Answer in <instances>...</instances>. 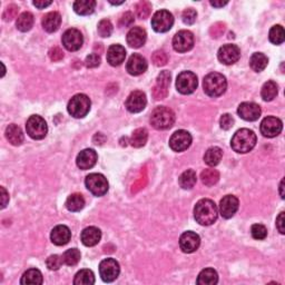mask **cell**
Instances as JSON below:
<instances>
[{
	"instance_id": "6da1fadb",
	"label": "cell",
	"mask_w": 285,
	"mask_h": 285,
	"mask_svg": "<svg viewBox=\"0 0 285 285\" xmlns=\"http://www.w3.org/2000/svg\"><path fill=\"white\" fill-rule=\"evenodd\" d=\"M218 216V208L212 200L203 199L196 203L194 208V218L201 225L208 226L216 222Z\"/></svg>"
},
{
	"instance_id": "7a4b0ae2",
	"label": "cell",
	"mask_w": 285,
	"mask_h": 285,
	"mask_svg": "<svg viewBox=\"0 0 285 285\" xmlns=\"http://www.w3.org/2000/svg\"><path fill=\"white\" fill-rule=\"evenodd\" d=\"M255 133L248 128H242L235 133L231 140V146L238 154H246L256 145Z\"/></svg>"
},
{
	"instance_id": "3957f363",
	"label": "cell",
	"mask_w": 285,
	"mask_h": 285,
	"mask_svg": "<svg viewBox=\"0 0 285 285\" xmlns=\"http://www.w3.org/2000/svg\"><path fill=\"white\" fill-rule=\"evenodd\" d=\"M205 94L210 97H218L225 93L227 88L226 78L222 74L211 73L205 76L203 81Z\"/></svg>"
},
{
	"instance_id": "277c9868",
	"label": "cell",
	"mask_w": 285,
	"mask_h": 285,
	"mask_svg": "<svg viewBox=\"0 0 285 285\" xmlns=\"http://www.w3.org/2000/svg\"><path fill=\"white\" fill-rule=\"evenodd\" d=\"M175 123V114L172 109L165 106L156 107L151 115V126L156 129H168Z\"/></svg>"
},
{
	"instance_id": "5b68a950",
	"label": "cell",
	"mask_w": 285,
	"mask_h": 285,
	"mask_svg": "<svg viewBox=\"0 0 285 285\" xmlns=\"http://www.w3.org/2000/svg\"><path fill=\"white\" fill-rule=\"evenodd\" d=\"M90 106H92V102L87 95L77 94L68 102L67 109L68 113L75 118H83L89 113Z\"/></svg>"
},
{
	"instance_id": "8992f818",
	"label": "cell",
	"mask_w": 285,
	"mask_h": 285,
	"mask_svg": "<svg viewBox=\"0 0 285 285\" xmlns=\"http://www.w3.org/2000/svg\"><path fill=\"white\" fill-rule=\"evenodd\" d=\"M86 187L88 188V191L93 194L95 196H104L106 193L108 192L109 185L107 182V178H106L104 175L93 173L89 174L88 176L86 177L85 181Z\"/></svg>"
},
{
	"instance_id": "52a82bcc",
	"label": "cell",
	"mask_w": 285,
	"mask_h": 285,
	"mask_svg": "<svg viewBox=\"0 0 285 285\" xmlns=\"http://www.w3.org/2000/svg\"><path fill=\"white\" fill-rule=\"evenodd\" d=\"M26 129H27V134L33 139H43L46 137L48 126L43 117L38 115H33L30 116L29 119L27 120Z\"/></svg>"
},
{
	"instance_id": "ba28073f",
	"label": "cell",
	"mask_w": 285,
	"mask_h": 285,
	"mask_svg": "<svg viewBox=\"0 0 285 285\" xmlns=\"http://www.w3.org/2000/svg\"><path fill=\"white\" fill-rule=\"evenodd\" d=\"M199 85L197 76L192 71H183L177 76L176 88L183 95H189L195 92Z\"/></svg>"
},
{
	"instance_id": "9c48e42d",
	"label": "cell",
	"mask_w": 285,
	"mask_h": 285,
	"mask_svg": "<svg viewBox=\"0 0 285 285\" xmlns=\"http://www.w3.org/2000/svg\"><path fill=\"white\" fill-rule=\"evenodd\" d=\"M174 17L167 10H159L151 18V27L156 33H166L173 27Z\"/></svg>"
},
{
	"instance_id": "30bf717a",
	"label": "cell",
	"mask_w": 285,
	"mask_h": 285,
	"mask_svg": "<svg viewBox=\"0 0 285 285\" xmlns=\"http://www.w3.org/2000/svg\"><path fill=\"white\" fill-rule=\"evenodd\" d=\"M120 268L118 262L114 258H106L100 264V274L104 282H113L119 275Z\"/></svg>"
},
{
	"instance_id": "8fae6325",
	"label": "cell",
	"mask_w": 285,
	"mask_h": 285,
	"mask_svg": "<svg viewBox=\"0 0 285 285\" xmlns=\"http://www.w3.org/2000/svg\"><path fill=\"white\" fill-rule=\"evenodd\" d=\"M170 79H172V75H170L168 70H163L157 76L156 85L153 88V96L155 100L161 101L167 97V95H168V87L170 85Z\"/></svg>"
},
{
	"instance_id": "7c38bea8",
	"label": "cell",
	"mask_w": 285,
	"mask_h": 285,
	"mask_svg": "<svg viewBox=\"0 0 285 285\" xmlns=\"http://www.w3.org/2000/svg\"><path fill=\"white\" fill-rule=\"evenodd\" d=\"M192 144V135L188 132L181 131L175 132L172 135V137L169 138V147L172 148L174 151H184L191 146Z\"/></svg>"
},
{
	"instance_id": "4fadbf2b",
	"label": "cell",
	"mask_w": 285,
	"mask_h": 285,
	"mask_svg": "<svg viewBox=\"0 0 285 285\" xmlns=\"http://www.w3.org/2000/svg\"><path fill=\"white\" fill-rule=\"evenodd\" d=\"M283 129V123L280 118L276 117L268 116L262 120L261 123V133L263 136L268 138L275 137L279 134H281Z\"/></svg>"
},
{
	"instance_id": "5bb4252c",
	"label": "cell",
	"mask_w": 285,
	"mask_h": 285,
	"mask_svg": "<svg viewBox=\"0 0 285 285\" xmlns=\"http://www.w3.org/2000/svg\"><path fill=\"white\" fill-rule=\"evenodd\" d=\"M62 40L64 47L69 51H77L78 49H81L84 43L82 33L74 28L66 30V32L64 33Z\"/></svg>"
},
{
	"instance_id": "9a60e30c",
	"label": "cell",
	"mask_w": 285,
	"mask_h": 285,
	"mask_svg": "<svg viewBox=\"0 0 285 285\" xmlns=\"http://www.w3.org/2000/svg\"><path fill=\"white\" fill-rule=\"evenodd\" d=\"M147 105V98L145 93L140 92V90H135V92L131 93V95L127 97L125 106H126L127 111L129 113H140L144 111Z\"/></svg>"
},
{
	"instance_id": "2e32d148",
	"label": "cell",
	"mask_w": 285,
	"mask_h": 285,
	"mask_svg": "<svg viewBox=\"0 0 285 285\" xmlns=\"http://www.w3.org/2000/svg\"><path fill=\"white\" fill-rule=\"evenodd\" d=\"M194 46V36L188 30H181L173 39V47L178 52H186L191 50Z\"/></svg>"
},
{
	"instance_id": "e0dca14e",
	"label": "cell",
	"mask_w": 285,
	"mask_h": 285,
	"mask_svg": "<svg viewBox=\"0 0 285 285\" xmlns=\"http://www.w3.org/2000/svg\"><path fill=\"white\" fill-rule=\"evenodd\" d=\"M239 57H241V50L236 45H224L218 52V60L224 65H233L237 62Z\"/></svg>"
},
{
	"instance_id": "ac0fdd59",
	"label": "cell",
	"mask_w": 285,
	"mask_h": 285,
	"mask_svg": "<svg viewBox=\"0 0 285 285\" xmlns=\"http://www.w3.org/2000/svg\"><path fill=\"white\" fill-rule=\"evenodd\" d=\"M237 114L239 115V117L244 120L254 121L260 118L262 111L260 106L255 104V102L245 101V102H242V104L238 106Z\"/></svg>"
},
{
	"instance_id": "d6986e66",
	"label": "cell",
	"mask_w": 285,
	"mask_h": 285,
	"mask_svg": "<svg viewBox=\"0 0 285 285\" xmlns=\"http://www.w3.org/2000/svg\"><path fill=\"white\" fill-rule=\"evenodd\" d=\"M201 238L194 232H185L180 237V246L184 253H194L200 248Z\"/></svg>"
},
{
	"instance_id": "ffe728a7",
	"label": "cell",
	"mask_w": 285,
	"mask_h": 285,
	"mask_svg": "<svg viewBox=\"0 0 285 285\" xmlns=\"http://www.w3.org/2000/svg\"><path fill=\"white\" fill-rule=\"evenodd\" d=\"M239 202L236 196L234 195H226L219 202V213L222 218H231L235 215V213L238 210Z\"/></svg>"
},
{
	"instance_id": "44dd1931",
	"label": "cell",
	"mask_w": 285,
	"mask_h": 285,
	"mask_svg": "<svg viewBox=\"0 0 285 285\" xmlns=\"http://www.w3.org/2000/svg\"><path fill=\"white\" fill-rule=\"evenodd\" d=\"M97 159L98 156L96 151L90 150V148H87V150H84L78 154L77 159H76V164L83 170L90 169L96 165Z\"/></svg>"
},
{
	"instance_id": "7402d4cb",
	"label": "cell",
	"mask_w": 285,
	"mask_h": 285,
	"mask_svg": "<svg viewBox=\"0 0 285 285\" xmlns=\"http://www.w3.org/2000/svg\"><path fill=\"white\" fill-rule=\"evenodd\" d=\"M148 67L146 59L138 54H134L129 57L126 68L132 76H139L146 71Z\"/></svg>"
},
{
	"instance_id": "603a6c76",
	"label": "cell",
	"mask_w": 285,
	"mask_h": 285,
	"mask_svg": "<svg viewBox=\"0 0 285 285\" xmlns=\"http://www.w3.org/2000/svg\"><path fill=\"white\" fill-rule=\"evenodd\" d=\"M51 242L57 246L66 245L71 238V232L66 225H57L50 234Z\"/></svg>"
},
{
	"instance_id": "cb8c5ba5",
	"label": "cell",
	"mask_w": 285,
	"mask_h": 285,
	"mask_svg": "<svg viewBox=\"0 0 285 285\" xmlns=\"http://www.w3.org/2000/svg\"><path fill=\"white\" fill-rule=\"evenodd\" d=\"M146 30L142 27H133L127 34V44L132 48H139L145 44Z\"/></svg>"
},
{
	"instance_id": "d4e9b609",
	"label": "cell",
	"mask_w": 285,
	"mask_h": 285,
	"mask_svg": "<svg viewBox=\"0 0 285 285\" xmlns=\"http://www.w3.org/2000/svg\"><path fill=\"white\" fill-rule=\"evenodd\" d=\"M126 58V50L121 45H112L107 50V62L112 66H119Z\"/></svg>"
},
{
	"instance_id": "484cf974",
	"label": "cell",
	"mask_w": 285,
	"mask_h": 285,
	"mask_svg": "<svg viewBox=\"0 0 285 285\" xmlns=\"http://www.w3.org/2000/svg\"><path fill=\"white\" fill-rule=\"evenodd\" d=\"M101 238V232L95 226H89L82 232L81 239L85 246H95L100 243Z\"/></svg>"
},
{
	"instance_id": "4316f807",
	"label": "cell",
	"mask_w": 285,
	"mask_h": 285,
	"mask_svg": "<svg viewBox=\"0 0 285 285\" xmlns=\"http://www.w3.org/2000/svg\"><path fill=\"white\" fill-rule=\"evenodd\" d=\"M41 24L47 33H55L59 29L60 24H62V16L57 11H51L45 15Z\"/></svg>"
},
{
	"instance_id": "83f0119b",
	"label": "cell",
	"mask_w": 285,
	"mask_h": 285,
	"mask_svg": "<svg viewBox=\"0 0 285 285\" xmlns=\"http://www.w3.org/2000/svg\"><path fill=\"white\" fill-rule=\"evenodd\" d=\"M6 138L14 146H19L24 143V133L16 124H10L6 128Z\"/></svg>"
},
{
	"instance_id": "f1b7e54d",
	"label": "cell",
	"mask_w": 285,
	"mask_h": 285,
	"mask_svg": "<svg viewBox=\"0 0 285 285\" xmlns=\"http://www.w3.org/2000/svg\"><path fill=\"white\" fill-rule=\"evenodd\" d=\"M218 282V272L214 268H205L199 274L196 283L200 285H214Z\"/></svg>"
},
{
	"instance_id": "f546056e",
	"label": "cell",
	"mask_w": 285,
	"mask_h": 285,
	"mask_svg": "<svg viewBox=\"0 0 285 285\" xmlns=\"http://www.w3.org/2000/svg\"><path fill=\"white\" fill-rule=\"evenodd\" d=\"M96 7V1L94 0H77L74 2V10L81 16L92 15Z\"/></svg>"
},
{
	"instance_id": "4dcf8cb0",
	"label": "cell",
	"mask_w": 285,
	"mask_h": 285,
	"mask_svg": "<svg viewBox=\"0 0 285 285\" xmlns=\"http://www.w3.org/2000/svg\"><path fill=\"white\" fill-rule=\"evenodd\" d=\"M223 157V151L219 147H211L205 151L204 155V162L206 163L208 166L214 167L219 164L221 159Z\"/></svg>"
},
{
	"instance_id": "1f68e13d",
	"label": "cell",
	"mask_w": 285,
	"mask_h": 285,
	"mask_svg": "<svg viewBox=\"0 0 285 285\" xmlns=\"http://www.w3.org/2000/svg\"><path fill=\"white\" fill-rule=\"evenodd\" d=\"M21 284H32V285H40L43 284V274L39 269L37 268H30L27 272L24 273L21 280Z\"/></svg>"
},
{
	"instance_id": "d6a6232c",
	"label": "cell",
	"mask_w": 285,
	"mask_h": 285,
	"mask_svg": "<svg viewBox=\"0 0 285 285\" xmlns=\"http://www.w3.org/2000/svg\"><path fill=\"white\" fill-rule=\"evenodd\" d=\"M268 64V57L262 52H254L250 59V66L254 71L256 73H261L267 68Z\"/></svg>"
},
{
	"instance_id": "836d02e7",
	"label": "cell",
	"mask_w": 285,
	"mask_h": 285,
	"mask_svg": "<svg viewBox=\"0 0 285 285\" xmlns=\"http://www.w3.org/2000/svg\"><path fill=\"white\" fill-rule=\"evenodd\" d=\"M84 206H85V199H84L82 194L75 193L68 196L66 201V207L68 211L70 212H79L82 211Z\"/></svg>"
},
{
	"instance_id": "e575fe53",
	"label": "cell",
	"mask_w": 285,
	"mask_h": 285,
	"mask_svg": "<svg viewBox=\"0 0 285 285\" xmlns=\"http://www.w3.org/2000/svg\"><path fill=\"white\" fill-rule=\"evenodd\" d=\"M197 182L196 173L193 169H187L178 178L180 186L184 189H192Z\"/></svg>"
},
{
	"instance_id": "d590c367",
	"label": "cell",
	"mask_w": 285,
	"mask_h": 285,
	"mask_svg": "<svg viewBox=\"0 0 285 285\" xmlns=\"http://www.w3.org/2000/svg\"><path fill=\"white\" fill-rule=\"evenodd\" d=\"M277 93H279V87H277V84L273 81L267 82L262 87V98L265 101H271L274 100L277 96Z\"/></svg>"
},
{
	"instance_id": "8d00e7d4",
	"label": "cell",
	"mask_w": 285,
	"mask_h": 285,
	"mask_svg": "<svg viewBox=\"0 0 285 285\" xmlns=\"http://www.w3.org/2000/svg\"><path fill=\"white\" fill-rule=\"evenodd\" d=\"M17 29L20 30L22 33L29 32L30 29L33 28L34 26V16L32 13H22L20 16H18L17 18V22H16Z\"/></svg>"
},
{
	"instance_id": "74e56055",
	"label": "cell",
	"mask_w": 285,
	"mask_h": 285,
	"mask_svg": "<svg viewBox=\"0 0 285 285\" xmlns=\"http://www.w3.org/2000/svg\"><path fill=\"white\" fill-rule=\"evenodd\" d=\"M148 139V133L145 128H137L133 133L131 137V144L133 147L140 148L145 145Z\"/></svg>"
},
{
	"instance_id": "f35d334b",
	"label": "cell",
	"mask_w": 285,
	"mask_h": 285,
	"mask_svg": "<svg viewBox=\"0 0 285 285\" xmlns=\"http://www.w3.org/2000/svg\"><path fill=\"white\" fill-rule=\"evenodd\" d=\"M74 284L76 285H92L95 284V275L90 269H82L75 275Z\"/></svg>"
},
{
	"instance_id": "ab89813d",
	"label": "cell",
	"mask_w": 285,
	"mask_h": 285,
	"mask_svg": "<svg viewBox=\"0 0 285 285\" xmlns=\"http://www.w3.org/2000/svg\"><path fill=\"white\" fill-rule=\"evenodd\" d=\"M201 180L206 186H214L219 180V173L214 168H207L201 174Z\"/></svg>"
},
{
	"instance_id": "60d3db41",
	"label": "cell",
	"mask_w": 285,
	"mask_h": 285,
	"mask_svg": "<svg viewBox=\"0 0 285 285\" xmlns=\"http://www.w3.org/2000/svg\"><path fill=\"white\" fill-rule=\"evenodd\" d=\"M81 252L77 249H70L67 250L66 252L63 254V261L64 263L68 265V267H75L81 261Z\"/></svg>"
},
{
	"instance_id": "b9f144b4",
	"label": "cell",
	"mask_w": 285,
	"mask_h": 285,
	"mask_svg": "<svg viewBox=\"0 0 285 285\" xmlns=\"http://www.w3.org/2000/svg\"><path fill=\"white\" fill-rule=\"evenodd\" d=\"M268 38H269V41H271L272 44H274V45L282 44L285 39V33H284V29H283L282 26H280V25L273 26L271 30H269Z\"/></svg>"
},
{
	"instance_id": "7bdbcfd3",
	"label": "cell",
	"mask_w": 285,
	"mask_h": 285,
	"mask_svg": "<svg viewBox=\"0 0 285 285\" xmlns=\"http://www.w3.org/2000/svg\"><path fill=\"white\" fill-rule=\"evenodd\" d=\"M136 15L140 19H146L150 17L151 11V5L148 1H139L135 7Z\"/></svg>"
},
{
	"instance_id": "ee69618b",
	"label": "cell",
	"mask_w": 285,
	"mask_h": 285,
	"mask_svg": "<svg viewBox=\"0 0 285 285\" xmlns=\"http://www.w3.org/2000/svg\"><path fill=\"white\" fill-rule=\"evenodd\" d=\"M251 234H252L253 238L258 239V241H262V239L267 238L268 236V230L267 227L262 224H254L251 227Z\"/></svg>"
},
{
	"instance_id": "f6af8a7d",
	"label": "cell",
	"mask_w": 285,
	"mask_h": 285,
	"mask_svg": "<svg viewBox=\"0 0 285 285\" xmlns=\"http://www.w3.org/2000/svg\"><path fill=\"white\" fill-rule=\"evenodd\" d=\"M98 34H100V36L101 37H109L112 35L113 33V25L112 22L108 20V19H102V20L100 21V24H98Z\"/></svg>"
},
{
	"instance_id": "bcb514c9",
	"label": "cell",
	"mask_w": 285,
	"mask_h": 285,
	"mask_svg": "<svg viewBox=\"0 0 285 285\" xmlns=\"http://www.w3.org/2000/svg\"><path fill=\"white\" fill-rule=\"evenodd\" d=\"M151 62H153L155 66H165L167 62H168V56H167L164 50H156L151 56Z\"/></svg>"
},
{
	"instance_id": "7dc6e473",
	"label": "cell",
	"mask_w": 285,
	"mask_h": 285,
	"mask_svg": "<svg viewBox=\"0 0 285 285\" xmlns=\"http://www.w3.org/2000/svg\"><path fill=\"white\" fill-rule=\"evenodd\" d=\"M63 263V257H60L59 255H50L46 261L47 268L50 269V271H57V269H59L62 268Z\"/></svg>"
},
{
	"instance_id": "c3c4849f",
	"label": "cell",
	"mask_w": 285,
	"mask_h": 285,
	"mask_svg": "<svg viewBox=\"0 0 285 285\" xmlns=\"http://www.w3.org/2000/svg\"><path fill=\"white\" fill-rule=\"evenodd\" d=\"M18 11H19L18 6H16V5H9L5 9V11H3V14H2L3 20H5V21H11V20H13V19H15V18L17 17Z\"/></svg>"
},
{
	"instance_id": "681fc988",
	"label": "cell",
	"mask_w": 285,
	"mask_h": 285,
	"mask_svg": "<svg viewBox=\"0 0 285 285\" xmlns=\"http://www.w3.org/2000/svg\"><path fill=\"white\" fill-rule=\"evenodd\" d=\"M196 17H197V13H196V10L193 9V8L185 9L183 11V16H182L184 24H186V25H193L196 20Z\"/></svg>"
},
{
	"instance_id": "f907efd6",
	"label": "cell",
	"mask_w": 285,
	"mask_h": 285,
	"mask_svg": "<svg viewBox=\"0 0 285 285\" xmlns=\"http://www.w3.org/2000/svg\"><path fill=\"white\" fill-rule=\"evenodd\" d=\"M101 56L96 54V52H94V54H90L86 57V60H85V65L87 68H96L101 65Z\"/></svg>"
},
{
	"instance_id": "816d5d0a",
	"label": "cell",
	"mask_w": 285,
	"mask_h": 285,
	"mask_svg": "<svg viewBox=\"0 0 285 285\" xmlns=\"http://www.w3.org/2000/svg\"><path fill=\"white\" fill-rule=\"evenodd\" d=\"M219 125H221L222 129L229 131V129L234 126V118L230 114H224V115H222L221 119H219Z\"/></svg>"
},
{
	"instance_id": "f5cc1de1",
	"label": "cell",
	"mask_w": 285,
	"mask_h": 285,
	"mask_svg": "<svg viewBox=\"0 0 285 285\" xmlns=\"http://www.w3.org/2000/svg\"><path fill=\"white\" fill-rule=\"evenodd\" d=\"M224 30H225V24H223V22H216L215 25L212 26L211 35L213 38H218L224 33Z\"/></svg>"
},
{
	"instance_id": "db71d44e",
	"label": "cell",
	"mask_w": 285,
	"mask_h": 285,
	"mask_svg": "<svg viewBox=\"0 0 285 285\" xmlns=\"http://www.w3.org/2000/svg\"><path fill=\"white\" fill-rule=\"evenodd\" d=\"M134 15L128 11V13H125L123 16H121L119 24L120 26H123V27H131V26L134 24Z\"/></svg>"
},
{
	"instance_id": "11a10c76",
	"label": "cell",
	"mask_w": 285,
	"mask_h": 285,
	"mask_svg": "<svg viewBox=\"0 0 285 285\" xmlns=\"http://www.w3.org/2000/svg\"><path fill=\"white\" fill-rule=\"evenodd\" d=\"M49 57H50L52 62H59V60H62L64 58V52L60 48L54 47L50 49V51H49Z\"/></svg>"
},
{
	"instance_id": "9f6ffc18",
	"label": "cell",
	"mask_w": 285,
	"mask_h": 285,
	"mask_svg": "<svg viewBox=\"0 0 285 285\" xmlns=\"http://www.w3.org/2000/svg\"><path fill=\"white\" fill-rule=\"evenodd\" d=\"M276 227L281 234H285V213L281 212L276 218Z\"/></svg>"
},
{
	"instance_id": "6f0895ef",
	"label": "cell",
	"mask_w": 285,
	"mask_h": 285,
	"mask_svg": "<svg viewBox=\"0 0 285 285\" xmlns=\"http://www.w3.org/2000/svg\"><path fill=\"white\" fill-rule=\"evenodd\" d=\"M1 208H5L9 202V194L7 193L5 187H1Z\"/></svg>"
},
{
	"instance_id": "680465c9",
	"label": "cell",
	"mask_w": 285,
	"mask_h": 285,
	"mask_svg": "<svg viewBox=\"0 0 285 285\" xmlns=\"http://www.w3.org/2000/svg\"><path fill=\"white\" fill-rule=\"evenodd\" d=\"M33 3H34V6L37 7L38 9H44V8H46V7L50 6L52 2L50 1V0H48V1H34Z\"/></svg>"
},
{
	"instance_id": "91938a15",
	"label": "cell",
	"mask_w": 285,
	"mask_h": 285,
	"mask_svg": "<svg viewBox=\"0 0 285 285\" xmlns=\"http://www.w3.org/2000/svg\"><path fill=\"white\" fill-rule=\"evenodd\" d=\"M211 5L216 8H221V7L227 5V1H211Z\"/></svg>"
},
{
	"instance_id": "94428289",
	"label": "cell",
	"mask_w": 285,
	"mask_h": 285,
	"mask_svg": "<svg viewBox=\"0 0 285 285\" xmlns=\"http://www.w3.org/2000/svg\"><path fill=\"white\" fill-rule=\"evenodd\" d=\"M283 188H284V180L281 181V184H280V194H281V197H282V199H284Z\"/></svg>"
}]
</instances>
